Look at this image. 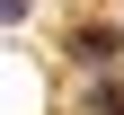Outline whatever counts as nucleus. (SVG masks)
Returning a JSON list of instances; mask_svg holds the SVG:
<instances>
[{
  "mask_svg": "<svg viewBox=\"0 0 124 115\" xmlns=\"http://www.w3.org/2000/svg\"><path fill=\"white\" fill-rule=\"evenodd\" d=\"M71 53H80V62H106V53H115V36H106V27H80V36H71Z\"/></svg>",
  "mask_w": 124,
  "mask_h": 115,
  "instance_id": "obj_1",
  "label": "nucleus"
},
{
  "mask_svg": "<svg viewBox=\"0 0 124 115\" xmlns=\"http://www.w3.org/2000/svg\"><path fill=\"white\" fill-rule=\"evenodd\" d=\"M89 115H124V80H89Z\"/></svg>",
  "mask_w": 124,
  "mask_h": 115,
  "instance_id": "obj_2",
  "label": "nucleus"
},
{
  "mask_svg": "<svg viewBox=\"0 0 124 115\" xmlns=\"http://www.w3.org/2000/svg\"><path fill=\"white\" fill-rule=\"evenodd\" d=\"M18 18H27V0H0V27H18Z\"/></svg>",
  "mask_w": 124,
  "mask_h": 115,
  "instance_id": "obj_3",
  "label": "nucleus"
}]
</instances>
